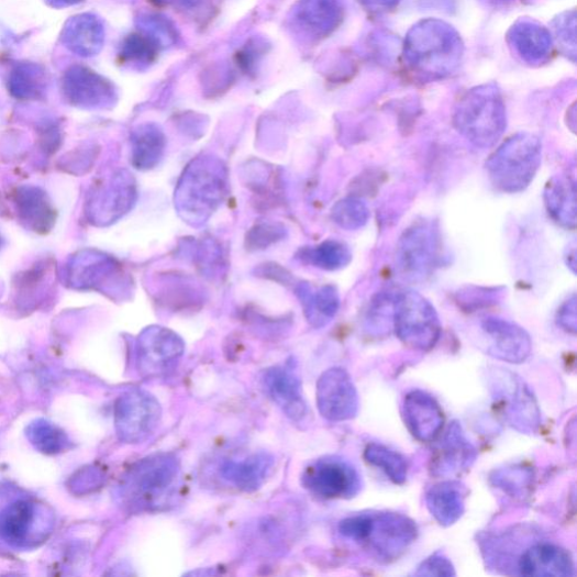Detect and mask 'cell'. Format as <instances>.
Instances as JSON below:
<instances>
[{"instance_id":"cell-1","label":"cell","mask_w":577,"mask_h":577,"mask_svg":"<svg viewBox=\"0 0 577 577\" xmlns=\"http://www.w3.org/2000/svg\"><path fill=\"white\" fill-rule=\"evenodd\" d=\"M403 55L412 74L424 80H436L453 75L461 66L464 43L452 25L428 19L409 31Z\"/></svg>"},{"instance_id":"cell-2","label":"cell","mask_w":577,"mask_h":577,"mask_svg":"<svg viewBox=\"0 0 577 577\" xmlns=\"http://www.w3.org/2000/svg\"><path fill=\"white\" fill-rule=\"evenodd\" d=\"M454 124L461 135L477 148L497 145L507 130V109L495 84L471 88L458 101Z\"/></svg>"},{"instance_id":"cell-3","label":"cell","mask_w":577,"mask_h":577,"mask_svg":"<svg viewBox=\"0 0 577 577\" xmlns=\"http://www.w3.org/2000/svg\"><path fill=\"white\" fill-rule=\"evenodd\" d=\"M542 159L541 140L529 132L517 133L486 162L488 179L500 192L520 193L535 180Z\"/></svg>"},{"instance_id":"cell-4","label":"cell","mask_w":577,"mask_h":577,"mask_svg":"<svg viewBox=\"0 0 577 577\" xmlns=\"http://www.w3.org/2000/svg\"><path fill=\"white\" fill-rule=\"evenodd\" d=\"M180 463L174 456L159 454L141 461L125 477L123 497L132 508L158 510L176 496Z\"/></svg>"},{"instance_id":"cell-5","label":"cell","mask_w":577,"mask_h":577,"mask_svg":"<svg viewBox=\"0 0 577 577\" xmlns=\"http://www.w3.org/2000/svg\"><path fill=\"white\" fill-rule=\"evenodd\" d=\"M392 330L411 348L429 351L440 340L442 326L433 304L413 290L395 293Z\"/></svg>"},{"instance_id":"cell-6","label":"cell","mask_w":577,"mask_h":577,"mask_svg":"<svg viewBox=\"0 0 577 577\" xmlns=\"http://www.w3.org/2000/svg\"><path fill=\"white\" fill-rule=\"evenodd\" d=\"M442 259L441 235L430 221L412 225L398 241L395 263L398 274L406 280H425L440 268Z\"/></svg>"},{"instance_id":"cell-7","label":"cell","mask_w":577,"mask_h":577,"mask_svg":"<svg viewBox=\"0 0 577 577\" xmlns=\"http://www.w3.org/2000/svg\"><path fill=\"white\" fill-rule=\"evenodd\" d=\"M490 387L509 425L525 434L540 430L542 412L537 399L522 378L508 369L496 368L490 373Z\"/></svg>"},{"instance_id":"cell-8","label":"cell","mask_w":577,"mask_h":577,"mask_svg":"<svg viewBox=\"0 0 577 577\" xmlns=\"http://www.w3.org/2000/svg\"><path fill=\"white\" fill-rule=\"evenodd\" d=\"M417 523L397 512H370L366 539L362 543L380 562L401 557L417 541Z\"/></svg>"},{"instance_id":"cell-9","label":"cell","mask_w":577,"mask_h":577,"mask_svg":"<svg viewBox=\"0 0 577 577\" xmlns=\"http://www.w3.org/2000/svg\"><path fill=\"white\" fill-rule=\"evenodd\" d=\"M162 419V408L157 399L142 390L123 395L115 408L116 431L127 443H141L149 439Z\"/></svg>"},{"instance_id":"cell-10","label":"cell","mask_w":577,"mask_h":577,"mask_svg":"<svg viewBox=\"0 0 577 577\" xmlns=\"http://www.w3.org/2000/svg\"><path fill=\"white\" fill-rule=\"evenodd\" d=\"M302 482L310 492L331 500L357 497L363 488L357 468L339 457H328L310 466Z\"/></svg>"},{"instance_id":"cell-11","label":"cell","mask_w":577,"mask_h":577,"mask_svg":"<svg viewBox=\"0 0 577 577\" xmlns=\"http://www.w3.org/2000/svg\"><path fill=\"white\" fill-rule=\"evenodd\" d=\"M318 407L321 415L331 422H344L358 415L360 399L349 374L343 368H331L318 382Z\"/></svg>"},{"instance_id":"cell-12","label":"cell","mask_w":577,"mask_h":577,"mask_svg":"<svg viewBox=\"0 0 577 577\" xmlns=\"http://www.w3.org/2000/svg\"><path fill=\"white\" fill-rule=\"evenodd\" d=\"M63 93L67 101L82 109H102L115 103L116 88L114 84L96 70L75 65L62 79Z\"/></svg>"},{"instance_id":"cell-13","label":"cell","mask_w":577,"mask_h":577,"mask_svg":"<svg viewBox=\"0 0 577 577\" xmlns=\"http://www.w3.org/2000/svg\"><path fill=\"white\" fill-rule=\"evenodd\" d=\"M185 353L179 335L163 328L147 329L140 339L138 368L146 378L163 376L174 369Z\"/></svg>"},{"instance_id":"cell-14","label":"cell","mask_w":577,"mask_h":577,"mask_svg":"<svg viewBox=\"0 0 577 577\" xmlns=\"http://www.w3.org/2000/svg\"><path fill=\"white\" fill-rule=\"evenodd\" d=\"M342 0H298L289 14L290 27L310 38H324L342 23Z\"/></svg>"},{"instance_id":"cell-15","label":"cell","mask_w":577,"mask_h":577,"mask_svg":"<svg viewBox=\"0 0 577 577\" xmlns=\"http://www.w3.org/2000/svg\"><path fill=\"white\" fill-rule=\"evenodd\" d=\"M481 329L492 340L488 353L493 358L513 365L523 364L529 359L532 352V340L520 325L501 318L490 317L482 320Z\"/></svg>"},{"instance_id":"cell-16","label":"cell","mask_w":577,"mask_h":577,"mask_svg":"<svg viewBox=\"0 0 577 577\" xmlns=\"http://www.w3.org/2000/svg\"><path fill=\"white\" fill-rule=\"evenodd\" d=\"M476 458V448L466 437L461 424L454 422L432 457L430 471L435 477L455 476L468 470Z\"/></svg>"},{"instance_id":"cell-17","label":"cell","mask_w":577,"mask_h":577,"mask_svg":"<svg viewBox=\"0 0 577 577\" xmlns=\"http://www.w3.org/2000/svg\"><path fill=\"white\" fill-rule=\"evenodd\" d=\"M402 415L409 431L421 442L433 441L445 424V414L436 399L420 389L406 396Z\"/></svg>"},{"instance_id":"cell-18","label":"cell","mask_w":577,"mask_h":577,"mask_svg":"<svg viewBox=\"0 0 577 577\" xmlns=\"http://www.w3.org/2000/svg\"><path fill=\"white\" fill-rule=\"evenodd\" d=\"M519 574L528 577H570L575 564L570 553L555 544L541 543L528 548L520 557Z\"/></svg>"},{"instance_id":"cell-19","label":"cell","mask_w":577,"mask_h":577,"mask_svg":"<svg viewBox=\"0 0 577 577\" xmlns=\"http://www.w3.org/2000/svg\"><path fill=\"white\" fill-rule=\"evenodd\" d=\"M60 40L70 53L82 58L96 57L104 47L106 27L95 14L75 15L65 23Z\"/></svg>"},{"instance_id":"cell-20","label":"cell","mask_w":577,"mask_h":577,"mask_svg":"<svg viewBox=\"0 0 577 577\" xmlns=\"http://www.w3.org/2000/svg\"><path fill=\"white\" fill-rule=\"evenodd\" d=\"M37 515L35 502L27 499L13 501L0 512V537L14 547L35 543Z\"/></svg>"},{"instance_id":"cell-21","label":"cell","mask_w":577,"mask_h":577,"mask_svg":"<svg viewBox=\"0 0 577 577\" xmlns=\"http://www.w3.org/2000/svg\"><path fill=\"white\" fill-rule=\"evenodd\" d=\"M467 499L466 486L457 480L437 482L429 488L425 493V504L442 526H452L465 513Z\"/></svg>"},{"instance_id":"cell-22","label":"cell","mask_w":577,"mask_h":577,"mask_svg":"<svg viewBox=\"0 0 577 577\" xmlns=\"http://www.w3.org/2000/svg\"><path fill=\"white\" fill-rule=\"evenodd\" d=\"M264 386L289 419L299 422L307 415L300 380L291 370L284 367L269 369L265 373Z\"/></svg>"},{"instance_id":"cell-23","label":"cell","mask_w":577,"mask_h":577,"mask_svg":"<svg viewBox=\"0 0 577 577\" xmlns=\"http://www.w3.org/2000/svg\"><path fill=\"white\" fill-rule=\"evenodd\" d=\"M509 41L519 56L531 65L547 62L553 53L551 33L536 22L519 21L510 30Z\"/></svg>"},{"instance_id":"cell-24","label":"cell","mask_w":577,"mask_h":577,"mask_svg":"<svg viewBox=\"0 0 577 577\" xmlns=\"http://www.w3.org/2000/svg\"><path fill=\"white\" fill-rule=\"evenodd\" d=\"M544 201L555 223L566 230L576 228V188L570 176H553L545 187Z\"/></svg>"},{"instance_id":"cell-25","label":"cell","mask_w":577,"mask_h":577,"mask_svg":"<svg viewBox=\"0 0 577 577\" xmlns=\"http://www.w3.org/2000/svg\"><path fill=\"white\" fill-rule=\"evenodd\" d=\"M275 465V458L268 453H258L243 461H229L221 467V474L240 490H258Z\"/></svg>"},{"instance_id":"cell-26","label":"cell","mask_w":577,"mask_h":577,"mask_svg":"<svg viewBox=\"0 0 577 577\" xmlns=\"http://www.w3.org/2000/svg\"><path fill=\"white\" fill-rule=\"evenodd\" d=\"M301 298L304 314L310 324L317 329L326 326L336 317L340 309V295L332 286H324L318 290L302 291Z\"/></svg>"},{"instance_id":"cell-27","label":"cell","mask_w":577,"mask_h":577,"mask_svg":"<svg viewBox=\"0 0 577 577\" xmlns=\"http://www.w3.org/2000/svg\"><path fill=\"white\" fill-rule=\"evenodd\" d=\"M48 73L46 68L35 63H20L9 76V90L20 100L36 99L46 91Z\"/></svg>"},{"instance_id":"cell-28","label":"cell","mask_w":577,"mask_h":577,"mask_svg":"<svg viewBox=\"0 0 577 577\" xmlns=\"http://www.w3.org/2000/svg\"><path fill=\"white\" fill-rule=\"evenodd\" d=\"M164 146L162 130L154 124L143 125L133 135V160L138 168H152L162 157Z\"/></svg>"},{"instance_id":"cell-29","label":"cell","mask_w":577,"mask_h":577,"mask_svg":"<svg viewBox=\"0 0 577 577\" xmlns=\"http://www.w3.org/2000/svg\"><path fill=\"white\" fill-rule=\"evenodd\" d=\"M365 459L368 464L382 470L397 485H402L408 479L409 464L406 457L380 443H370L367 446Z\"/></svg>"},{"instance_id":"cell-30","label":"cell","mask_w":577,"mask_h":577,"mask_svg":"<svg viewBox=\"0 0 577 577\" xmlns=\"http://www.w3.org/2000/svg\"><path fill=\"white\" fill-rule=\"evenodd\" d=\"M302 257L318 268L336 271L345 268L352 259V254L345 244L328 241L317 247L303 251Z\"/></svg>"},{"instance_id":"cell-31","label":"cell","mask_w":577,"mask_h":577,"mask_svg":"<svg viewBox=\"0 0 577 577\" xmlns=\"http://www.w3.org/2000/svg\"><path fill=\"white\" fill-rule=\"evenodd\" d=\"M27 436L32 445L44 454H59L69 446V440L64 431L42 420L29 426Z\"/></svg>"},{"instance_id":"cell-32","label":"cell","mask_w":577,"mask_h":577,"mask_svg":"<svg viewBox=\"0 0 577 577\" xmlns=\"http://www.w3.org/2000/svg\"><path fill=\"white\" fill-rule=\"evenodd\" d=\"M332 214L335 223L342 229L357 231L368 224L370 210L363 199L348 197L337 202Z\"/></svg>"},{"instance_id":"cell-33","label":"cell","mask_w":577,"mask_h":577,"mask_svg":"<svg viewBox=\"0 0 577 577\" xmlns=\"http://www.w3.org/2000/svg\"><path fill=\"white\" fill-rule=\"evenodd\" d=\"M137 25L144 35L156 43V46L169 48L179 41V32L170 20L159 14H145L138 18Z\"/></svg>"},{"instance_id":"cell-34","label":"cell","mask_w":577,"mask_h":577,"mask_svg":"<svg viewBox=\"0 0 577 577\" xmlns=\"http://www.w3.org/2000/svg\"><path fill=\"white\" fill-rule=\"evenodd\" d=\"M158 49L156 43L143 33L131 34L121 44L120 57L126 64L148 66L156 58Z\"/></svg>"},{"instance_id":"cell-35","label":"cell","mask_w":577,"mask_h":577,"mask_svg":"<svg viewBox=\"0 0 577 577\" xmlns=\"http://www.w3.org/2000/svg\"><path fill=\"white\" fill-rule=\"evenodd\" d=\"M20 213L24 220L29 221L34 230L41 228L43 231L47 230L49 223H53V211L51 210L49 203L46 197L38 195L35 190L24 193L19 201Z\"/></svg>"},{"instance_id":"cell-36","label":"cell","mask_w":577,"mask_h":577,"mask_svg":"<svg viewBox=\"0 0 577 577\" xmlns=\"http://www.w3.org/2000/svg\"><path fill=\"white\" fill-rule=\"evenodd\" d=\"M532 477L534 474L529 468L512 467L496 471L492 481L513 498H522L531 486Z\"/></svg>"},{"instance_id":"cell-37","label":"cell","mask_w":577,"mask_h":577,"mask_svg":"<svg viewBox=\"0 0 577 577\" xmlns=\"http://www.w3.org/2000/svg\"><path fill=\"white\" fill-rule=\"evenodd\" d=\"M393 297L391 293H381L373 301L367 318L369 332L380 335L392 330Z\"/></svg>"},{"instance_id":"cell-38","label":"cell","mask_w":577,"mask_h":577,"mask_svg":"<svg viewBox=\"0 0 577 577\" xmlns=\"http://www.w3.org/2000/svg\"><path fill=\"white\" fill-rule=\"evenodd\" d=\"M414 575L421 577H452L456 576L457 573L453 562L447 556L435 553L420 564Z\"/></svg>"},{"instance_id":"cell-39","label":"cell","mask_w":577,"mask_h":577,"mask_svg":"<svg viewBox=\"0 0 577 577\" xmlns=\"http://www.w3.org/2000/svg\"><path fill=\"white\" fill-rule=\"evenodd\" d=\"M575 12L565 13L562 14L556 20L555 25V32L557 35L558 43H561L562 49L567 55H572L575 58V49H576V42H575Z\"/></svg>"},{"instance_id":"cell-40","label":"cell","mask_w":577,"mask_h":577,"mask_svg":"<svg viewBox=\"0 0 577 577\" xmlns=\"http://www.w3.org/2000/svg\"><path fill=\"white\" fill-rule=\"evenodd\" d=\"M284 233L285 230H279L275 225H258L251 231L247 243L253 249H263L278 242Z\"/></svg>"},{"instance_id":"cell-41","label":"cell","mask_w":577,"mask_h":577,"mask_svg":"<svg viewBox=\"0 0 577 577\" xmlns=\"http://www.w3.org/2000/svg\"><path fill=\"white\" fill-rule=\"evenodd\" d=\"M576 296L572 295L558 309L556 322L565 332L575 335L577 329Z\"/></svg>"},{"instance_id":"cell-42","label":"cell","mask_w":577,"mask_h":577,"mask_svg":"<svg viewBox=\"0 0 577 577\" xmlns=\"http://www.w3.org/2000/svg\"><path fill=\"white\" fill-rule=\"evenodd\" d=\"M360 3L368 12L382 14L395 10L401 0H360Z\"/></svg>"},{"instance_id":"cell-43","label":"cell","mask_w":577,"mask_h":577,"mask_svg":"<svg viewBox=\"0 0 577 577\" xmlns=\"http://www.w3.org/2000/svg\"><path fill=\"white\" fill-rule=\"evenodd\" d=\"M14 37L10 31L0 26V56H2L13 44Z\"/></svg>"},{"instance_id":"cell-44","label":"cell","mask_w":577,"mask_h":577,"mask_svg":"<svg viewBox=\"0 0 577 577\" xmlns=\"http://www.w3.org/2000/svg\"><path fill=\"white\" fill-rule=\"evenodd\" d=\"M85 2V0H46V3L56 10L67 9L70 7L78 5Z\"/></svg>"},{"instance_id":"cell-45","label":"cell","mask_w":577,"mask_h":577,"mask_svg":"<svg viewBox=\"0 0 577 577\" xmlns=\"http://www.w3.org/2000/svg\"><path fill=\"white\" fill-rule=\"evenodd\" d=\"M568 268L575 274L576 270V247H569L565 256Z\"/></svg>"}]
</instances>
